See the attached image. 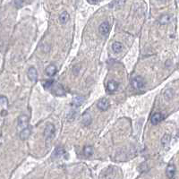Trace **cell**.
<instances>
[{"label":"cell","instance_id":"obj_1","mask_svg":"<svg viewBox=\"0 0 179 179\" xmlns=\"http://www.w3.org/2000/svg\"><path fill=\"white\" fill-rule=\"evenodd\" d=\"M131 83H132V86L134 88V89H136V90H141V89H143L145 87V80L141 77V76H136V77H134L132 81H131Z\"/></svg>","mask_w":179,"mask_h":179},{"label":"cell","instance_id":"obj_2","mask_svg":"<svg viewBox=\"0 0 179 179\" xmlns=\"http://www.w3.org/2000/svg\"><path fill=\"white\" fill-rule=\"evenodd\" d=\"M55 132H56L55 126L52 124H48L46 126V128H45V130H44V136H45V138H46L47 140H51L55 135Z\"/></svg>","mask_w":179,"mask_h":179},{"label":"cell","instance_id":"obj_3","mask_svg":"<svg viewBox=\"0 0 179 179\" xmlns=\"http://www.w3.org/2000/svg\"><path fill=\"white\" fill-rule=\"evenodd\" d=\"M28 120H29L28 116H25V115H22V116H21L18 118V125H17V127H18V129L20 131L27 127V126H28Z\"/></svg>","mask_w":179,"mask_h":179},{"label":"cell","instance_id":"obj_4","mask_svg":"<svg viewBox=\"0 0 179 179\" xmlns=\"http://www.w3.org/2000/svg\"><path fill=\"white\" fill-rule=\"evenodd\" d=\"M51 89H52V92L57 96H63L65 94L64 88L58 83H54L53 87H52Z\"/></svg>","mask_w":179,"mask_h":179},{"label":"cell","instance_id":"obj_5","mask_svg":"<svg viewBox=\"0 0 179 179\" xmlns=\"http://www.w3.org/2000/svg\"><path fill=\"white\" fill-rule=\"evenodd\" d=\"M99 30H100V33L101 35L106 36V35L108 34V32L110 31V25H109V24H108V22H102V24L100 25Z\"/></svg>","mask_w":179,"mask_h":179},{"label":"cell","instance_id":"obj_6","mask_svg":"<svg viewBox=\"0 0 179 179\" xmlns=\"http://www.w3.org/2000/svg\"><path fill=\"white\" fill-rule=\"evenodd\" d=\"M99 109L101 111H106L109 108V102L107 99H101L99 100L98 104H97Z\"/></svg>","mask_w":179,"mask_h":179},{"label":"cell","instance_id":"obj_7","mask_svg":"<svg viewBox=\"0 0 179 179\" xmlns=\"http://www.w3.org/2000/svg\"><path fill=\"white\" fill-rule=\"evenodd\" d=\"M28 77L32 81H36L37 79H38V73H37V70L34 68V67H30L28 70Z\"/></svg>","mask_w":179,"mask_h":179},{"label":"cell","instance_id":"obj_8","mask_svg":"<svg viewBox=\"0 0 179 179\" xmlns=\"http://www.w3.org/2000/svg\"><path fill=\"white\" fill-rule=\"evenodd\" d=\"M173 21V16L170 14H163L159 18V22L160 24H168Z\"/></svg>","mask_w":179,"mask_h":179},{"label":"cell","instance_id":"obj_9","mask_svg":"<svg viewBox=\"0 0 179 179\" xmlns=\"http://www.w3.org/2000/svg\"><path fill=\"white\" fill-rule=\"evenodd\" d=\"M84 102V98L83 97H81V96H76L74 97L72 100V106L74 107V108H79L81 107V105L83 104Z\"/></svg>","mask_w":179,"mask_h":179},{"label":"cell","instance_id":"obj_10","mask_svg":"<svg viewBox=\"0 0 179 179\" xmlns=\"http://www.w3.org/2000/svg\"><path fill=\"white\" fill-rule=\"evenodd\" d=\"M163 117H164V116L161 113H159V112L158 113H154L151 117V122L152 124H159L160 121L163 120Z\"/></svg>","mask_w":179,"mask_h":179},{"label":"cell","instance_id":"obj_11","mask_svg":"<svg viewBox=\"0 0 179 179\" xmlns=\"http://www.w3.org/2000/svg\"><path fill=\"white\" fill-rule=\"evenodd\" d=\"M30 135H31V128L30 127H26L24 129H22L20 133V138L22 141L27 140L30 137Z\"/></svg>","mask_w":179,"mask_h":179},{"label":"cell","instance_id":"obj_12","mask_svg":"<svg viewBox=\"0 0 179 179\" xmlns=\"http://www.w3.org/2000/svg\"><path fill=\"white\" fill-rule=\"evenodd\" d=\"M166 174L168 176V178H173L175 176L176 174V167L173 165V164H170V165L168 166L167 170H166Z\"/></svg>","mask_w":179,"mask_h":179},{"label":"cell","instance_id":"obj_13","mask_svg":"<svg viewBox=\"0 0 179 179\" xmlns=\"http://www.w3.org/2000/svg\"><path fill=\"white\" fill-rule=\"evenodd\" d=\"M107 89H108V92H116V90L118 89V83H116V81H108Z\"/></svg>","mask_w":179,"mask_h":179},{"label":"cell","instance_id":"obj_14","mask_svg":"<svg viewBox=\"0 0 179 179\" xmlns=\"http://www.w3.org/2000/svg\"><path fill=\"white\" fill-rule=\"evenodd\" d=\"M83 124L85 125V126H88L91 124L92 121V116L89 114V112H86V113L83 114Z\"/></svg>","mask_w":179,"mask_h":179},{"label":"cell","instance_id":"obj_15","mask_svg":"<svg viewBox=\"0 0 179 179\" xmlns=\"http://www.w3.org/2000/svg\"><path fill=\"white\" fill-rule=\"evenodd\" d=\"M46 73L48 76H54L57 73V67L54 65H50L46 68Z\"/></svg>","mask_w":179,"mask_h":179},{"label":"cell","instance_id":"obj_16","mask_svg":"<svg viewBox=\"0 0 179 179\" xmlns=\"http://www.w3.org/2000/svg\"><path fill=\"white\" fill-rule=\"evenodd\" d=\"M112 49H113L115 53H119L123 49V45L120 42H114L112 44Z\"/></svg>","mask_w":179,"mask_h":179},{"label":"cell","instance_id":"obj_17","mask_svg":"<svg viewBox=\"0 0 179 179\" xmlns=\"http://www.w3.org/2000/svg\"><path fill=\"white\" fill-rule=\"evenodd\" d=\"M65 154V151L64 150V149L61 147H57V148H56L53 156L57 157V158H61V157H63Z\"/></svg>","mask_w":179,"mask_h":179},{"label":"cell","instance_id":"obj_18","mask_svg":"<svg viewBox=\"0 0 179 179\" xmlns=\"http://www.w3.org/2000/svg\"><path fill=\"white\" fill-rule=\"evenodd\" d=\"M69 20V13L66 11H64L60 15H59V21H60L61 24H65V22Z\"/></svg>","mask_w":179,"mask_h":179},{"label":"cell","instance_id":"obj_19","mask_svg":"<svg viewBox=\"0 0 179 179\" xmlns=\"http://www.w3.org/2000/svg\"><path fill=\"white\" fill-rule=\"evenodd\" d=\"M0 105H1L2 109H5V110L7 109V107H8V101H7L6 97H5V96L0 97Z\"/></svg>","mask_w":179,"mask_h":179},{"label":"cell","instance_id":"obj_20","mask_svg":"<svg viewBox=\"0 0 179 179\" xmlns=\"http://www.w3.org/2000/svg\"><path fill=\"white\" fill-rule=\"evenodd\" d=\"M83 154L85 157H91L93 154V147L92 146H86L83 149Z\"/></svg>","mask_w":179,"mask_h":179},{"label":"cell","instance_id":"obj_21","mask_svg":"<svg viewBox=\"0 0 179 179\" xmlns=\"http://www.w3.org/2000/svg\"><path fill=\"white\" fill-rule=\"evenodd\" d=\"M170 141H171V137L169 134H165L161 139V143L163 144V146H167L170 143Z\"/></svg>","mask_w":179,"mask_h":179},{"label":"cell","instance_id":"obj_22","mask_svg":"<svg viewBox=\"0 0 179 179\" xmlns=\"http://www.w3.org/2000/svg\"><path fill=\"white\" fill-rule=\"evenodd\" d=\"M173 94H174V92H173L172 90H168V91H166L165 93H164V96H165V98L167 100H171L173 98Z\"/></svg>","mask_w":179,"mask_h":179},{"label":"cell","instance_id":"obj_23","mask_svg":"<svg viewBox=\"0 0 179 179\" xmlns=\"http://www.w3.org/2000/svg\"><path fill=\"white\" fill-rule=\"evenodd\" d=\"M54 83H55L54 81H52V80L48 81H46V83H44V87L46 89H51L52 87H53Z\"/></svg>","mask_w":179,"mask_h":179},{"label":"cell","instance_id":"obj_24","mask_svg":"<svg viewBox=\"0 0 179 179\" xmlns=\"http://www.w3.org/2000/svg\"><path fill=\"white\" fill-rule=\"evenodd\" d=\"M24 4V0H14V5L17 7V8H20Z\"/></svg>","mask_w":179,"mask_h":179},{"label":"cell","instance_id":"obj_25","mask_svg":"<svg viewBox=\"0 0 179 179\" xmlns=\"http://www.w3.org/2000/svg\"><path fill=\"white\" fill-rule=\"evenodd\" d=\"M159 1H160V2H166L167 0H159Z\"/></svg>","mask_w":179,"mask_h":179},{"label":"cell","instance_id":"obj_26","mask_svg":"<svg viewBox=\"0 0 179 179\" xmlns=\"http://www.w3.org/2000/svg\"><path fill=\"white\" fill-rule=\"evenodd\" d=\"M94 2H98V1H100V0H93Z\"/></svg>","mask_w":179,"mask_h":179}]
</instances>
